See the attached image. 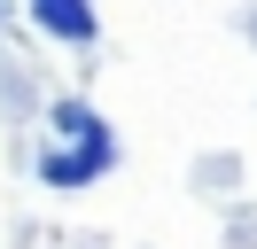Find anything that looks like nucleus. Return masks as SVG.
Wrapping results in <instances>:
<instances>
[{"mask_svg":"<svg viewBox=\"0 0 257 249\" xmlns=\"http://www.w3.org/2000/svg\"><path fill=\"white\" fill-rule=\"evenodd\" d=\"M32 24L47 31V39H63V47H86L94 39V0H32Z\"/></svg>","mask_w":257,"mask_h":249,"instance_id":"f03ea898","label":"nucleus"},{"mask_svg":"<svg viewBox=\"0 0 257 249\" xmlns=\"http://www.w3.org/2000/svg\"><path fill=\"white\" fill-rule=\"evenodd\" d=\"M55 133H63L70 148L39 156V179H47V187H86V179H101V171L117 164V133L86 101H55Z\"/></svg>","mask_w":257,"mask_h":249,"instance_id":"f257e3e1","label":"nucleus"}]
</instances>
